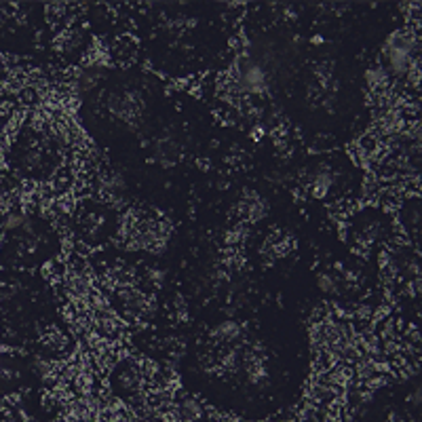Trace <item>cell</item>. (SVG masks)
Returning <instances> with one entry per match:
<instances>
[{
  "instance_id": "1",
  "label": "cell",
  "mask_w": 422,
  "mask_h": 422,
  "mask_svg": "<svg viewBox=\"0 0 422 422\" xmlns=\"http://www.w3.org/2000/svg\"><path fill=\"white\" fill-rule=\"evenodd\" d=\"M409 57H412L409 44L401 38H393V42L389 44V64L395 72H405L409 66Z\"/></svg>"
},
{
  "instance_id": "2",
  "label": "cell",
  "mask_w": 422,
  "mask_h": 422,
  "mask_svg": "<svg viewBox=\"0 0 422 422\" xmlns=\"http://www.w3.org/2000/svg\"><path fill=\"white\" fill-rule=\"evenodd\" d=\"M241 83L247 91H260L264 87V72L262 68L253 64V62H247L243 64L241 68Z\"/></svg>"
}]
</instances>
